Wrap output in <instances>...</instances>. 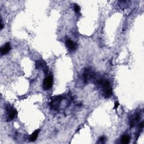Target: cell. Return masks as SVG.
Here are the masks:
<instances>
[{
	"label": "cell",
	"mask_w": 144,
	"mask_h": 144,
	"mask_svg": "<svg viewBox=\"0 0 144 144\" xmlns=\"http://www.w3.org/2000/svg\"><path fill=\"white\" fill-rule=\"evenodd\" d=\"M16 115H17V112L14 109H10L8 110V117L11 120L14 119Z\"/></svg>",
	"instance_id": "cell-8"
},
{
	"label": "cell",
	"mask_w": 144,
	"mask_h": 144,
	"mask_svg": "<svg viewBox=\"0 0 144 144\" xmlns=\"http://www.w3.org/2000/svg\"><path fill=\"white\" fill-rule=\"evenodd\" d=\"M35 67L40 70H42L45 72V73H47L49 69L48 66L47 65L46 62L43 60H37L35 62Z\"/></svg>",
	"instance_id": "cell-4"
},
{
	"label": "cell",
	"mask_w": 144,
	"mask_h": 144,
	"mask_svg": "<svg viewBox=\"0 0 144 144\" xmlns=\"http://www.w3.org/2000/svg\"><path fill=\"white\" fill-rule=\"evenodd\" d=\"M10 50H11L10 43V42H7L5 44V45H4L3 46L1 47V54L2 55L6 54L10 51Z\"/></svg>",
	"instance_id": "cell-7"
},
{
	"label": "cell",
	"mask_w": 144,
	"mask_h": 144,
	"mask_svg": "<svg viewBox=\"0 0 144 144\" xmlns=\"http://www.w3.org/2000/svg\"><path fill=\"white\" fill-rule=\"evenodd\" d=\"M97 84L101 86L104 92V96L105 98H109L112 95V88L110 82L108 80L100 79L96 81Z\"/></svg>",
	"instance_id": "cell-1"
},
{
	"label": "cell",
	"mask_w": 144,
	"mask_h": 144,
	"mask_svg": "<svg viewBox=\"0 0 144 144\" xmlns=\"http://www.w3.org/2000/svg\"><path fill=\"white\" fill-rule=\"evenodd\" d=\"M143 127V122H141L140 124V129H142Z\"/></svg>",
	"instance_id": "cell-14"
},
{
	"label": "cell",
	"mask_w": 144,
	"mask_h": 144,
	"mask_svg": "<svg viewBox=\"0 0 144 144\" xmlns=\"http://www.w3.org/2000/svg\"><path fill=\"white\" fill-rule=\"evenodd\" d=\"M65 45L66 47H67L69 49V50L70 51H75L77 48V43L74 42L73 41L70 39V38H67V39H66Z\"/></svg>",
	"instance_id": "cell-5"
},
{
	"label": "cell",
	"mask_w": 144,
	"mask_h": 144,
	"mask_svg": "<svg viewBox=\"0 0 144 144\" xmlns=\"http://www.w3.org/2000/svg\"><path fill=\"white\" fill-rule=\"evenodd\" d=\"M121 142L124 144L129 143L130 142V137L128 135L123 136L121 139Z\"/></svg>",
	"instance_id": "cell-10"
},
{
	"label": "cell",
	"mask_w": 144,
	"mask_h": 144,
	"mask_svg": "<svg viewBox=\"0 0 144 144\" xmlns=\"http://www.w3.org/2000/svg\"><path fill=\"white\" fill-rule=\"evenodd\" d=\"M40 129H37V130H35L34 132H33V134L30 135V138H29V141H31V142H33V141H34L37 140L38 134H39V133H40Z\"/></svg>",
	"instance_id": "cell-9"
},
{
	"label": "cell",
	"mask_w": 144,
	"mask_h": 144,
	"mask_svg": "<svg viewBox=\"0 0 144 144\" xmlns=\"http://www.w3.org/2000/svg\"><path fill=\"white\" fill-rule=\"evenodd\" d=\"M105 141H106V138L104 136H102L100 138V141H101V142H104Z\"/></svg>",
	"instance_id": "cell-12"
},
{
	"label": "cell",
	"mask_w": 144,
	"mask_h": 144,
	"mask_svg": "<svg viewBox=\"0 0 144 144\" xmlns=\"http://www.w3.org/2000/svg\"><path fill=\"white\" fill-rule=\"evenodd\" d=\"M119 105V102L118 101H116L115 102V105H114V109H117V108L118 107Z\"/></svg>",
	"instance_id": "cell-13"
},
{
	"label": "cell",
	"mask_w": 144,
	"mask_h": 144,
	"mask_svg": "<svg viewBox=\"0 0 144 144\" xmlns=\"http://www.w3.org/2000/svg\"><path fill=\"white\" fill-rule=\"evenodd\" d=\"M83 78L85 82H90L93 81L96 78V74L94 71L90 69L86 68L83 73Z\"/></svg>",
	"instance_id": "cell-2"
},
{
	"label": "cell",
	"mask_w": 144,
	"mask_h": 144,
	"mask_svg": "<svg viewBox=\"0 0 144 144\" xmlns=\"http://www.w3.org/2000/svg\"><path fill=\"white\" fill-rule=\"evenodd\" d=\"M53 85V77L50 75L44 79L43 82V88L45 90H50Z\"/></svg>",
	"instance_id": "cell-3"
},
{
	"label": "cell",
	"mask_w": 144,
	"mask_h": 144,
	"mask_svg": "<svg viewBox=\"0 0 144 144\" xmlns=\"http://www.w3.org/2000/svg\"><path fill=\"white\" fill-rule=\"evenodd\" d=\"M63 98L62 96H55L51 100V102H50V105L51 107H55L58 106L59 103L62 101Z\"/></svg>",
	"instance_id": "cell-6"
},
{
	"label": "cell",
	"mask_w": 144,
	"mask_h": 144,
	"mask_svg": "<svg viewBox=\"0 0 144 144\" xmlns=\"http://www.w3.org/2000/svg\"><path fill=\"white\" fill-rule=\"evenodd\" d=\"M4 28V25H3V23H2V19H1V29L2 30Z\"/></svg>",
	"instance_id": "cell-15"
},
{
	"label": "cell",
	"mask_w": 144,
	"mask_h": 144,
	"mask_svg": "<svg viewBox=\"0 0 144 144\" xmlns=\"http://www.w3.org/2000/svg\"><path fill=\"white\" fill-rule=\"evenodd\" d=\"M80 9H81V8L79 6V5H78L77 4H75L74 6V10L75 11V12L76 13H78L80 11Z\"/></svg>",
	"instance_id": "cell-11"
}]
</instances>
